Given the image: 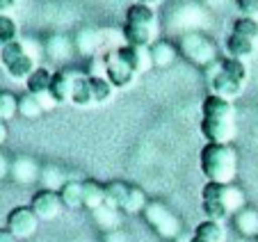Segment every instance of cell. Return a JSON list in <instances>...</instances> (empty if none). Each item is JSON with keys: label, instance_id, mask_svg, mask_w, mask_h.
<instances>
[{"label": "cell", "instance_id": "cell-1", "mask_svg": "<svg viewBox=\"0 0 258 242\" xmlns=\"http://www.w3.org/2000/svg\"><path fill=\"white\" fill-rule=\"evenodd\" d=\"M201 135L210 144H231L235 137V107L233 101L208 94L201 105Z\"/></svg>", "mask_w": 258, "mask_h": 242}, {"label": "cell", "instance_id": "cell-2", "mask_svg": "<svg viewBox=\"0 0 258 242\" xmlns=\"http://www.w3.org/2000/svg\"><path fill=\"white\" fill-rule=\"evenodd\" d=\"M201 201H204V213L213 222H224L231 215L240 213L242 208H247V199L244 192L238 185H219V183H206L201 190Z\"/></svg>", "mask_w": 258, "mask_h": 242}, {"label": "cell", "instance_id": "cell-3", "mask_svg": "<svg viewBox=\"0 0 258 242\" xmlns=\"http://www.w3.org/2000/svg\"><path fill=\"white\" fill-rule=\"evenodd\" d=\"M201 171L208 183L231 185L238 174V153L231 144H206L199 155Z\"/></svg>", "mask_w": 258, "mask_h": 242}, {"label": "cell", "instance_id": "cell-4", "mask_svg": "<svg viewBox=\"0 0 258 242\" xmlns=\"http://www.w3.org/2000/svg\"><path fill=\"white\" fill-rule=\"evenodd\" d=\"M158 16L153 7L149 5H135L128 7L126 23H123V39L128 46H142V48H151L158 41Z\"/></svg>", "mask_w": 258, "mask_h": 242}, {"label": "cell", "instance_id": "cell-5", "mask_svg": "<svg viewBox=\"0 0 258 242\" xmlns=\"http://www.w3.org/2000/svg\"><path fill=\"white\" fill-rule=\"evenodd\" d=\"M144 219L149 222V226L165 240H176L180 235V222L162 201H149L144 208Z\"/></svg>", "mask_w": 258, "mask_h": 242}, {"label": "cell", "instance_id": "cell-6", "mask_svg": "<svg viewBox=\"0 0 258 242\" xmlns=\"http://www.w3.org/2000/svg\"><path fill=\"white\" fill-rule=\"evenodd\" d=\"M180 53L185 55L190 62L199 67H210L217 62V50L215 44L201 32H187L180 37Z\"/></svg>", "mask_w": 258, "mask_h": 242}, {"label": "cell", "instance_id": "cell-7", "mask_svg": "<svg viewBox=\"0 0 258 242\" xmlns=\"http://www.w3.org/2000/svg\"><path fill=\"white\" fill-rule=\"evenodd\" d=\"M37 226H39V217L32 213L30 206H19L14 208L10 215H7V231L16 237V240H28L37 233Z\"/></svg>", "mask_w": 258, "mask_h": 242}, {"label": "cell", "instance_id": "cell-8", "mask_svg": "<svg viewBox=\"0 0 258 242\" xmlns=\"http://www.w3.org/2000/svg\"><path fill=\"white\" fill-rule=\"evenodd\" d=\"M30 208L39 217V222H53L64 210V204H62V199H59V192L39 190V192L32 197V201H30Z\"/></svg>", "mask_w": 258, "mask_h": 242}, {"label": "cell", "instance_id": "cell-9", "mask_svg": "<svg viewBox=\"0 0 258 242\" xmlns=\"http://www.w3.org/2000/svg\"><path fill=\"white\" fill-rule=\"evenodd\" d=\"M103 64H105V78L112 83L114 89H121V87H128V85L135 83L137 73L133 71L131 67H128L126 62L121 59V55L117 53V50H112V53H107L105 57H103Z\"/></svg>", "mask_w": 258, "mask_h": 242}, {"label": "cell", "instance_id": "cell-10", "mask_svg": "<svg viewBox=\"0 0 258 242\" xmlns=\"http://www.w3.org/2000/svg\"><path fill=\"white\" fill-rule=\"evenodd\" d=\"M10 176L16 180L19 185H32L39 180L41 176V167L37 165V160L30 155H19L10 167Z\"/></svg>", "mask_w": 258, "mask_h": 242}, {"label": "cell", "instance_id": "cell-11", "mask_svg": "<svg viewBox=\"0 0 258 242\" xmlns=\"http://www.w3.org/2000/svg\"><path fill=\"white\" fill-rule=\"evenodd\" d=\"M117 53L121 55V59L133 69V71L140 76V73H146L153 67V57H151V48H142V46H121L117 48Z\"/></svg>", "mask_w": 258, "mask_h": 242}, {"label": "cell", "instance_id": "cell-12", "mask_svg": "<svg viewBox=\"0 0 258 242\" xmlns=\"http://www.w3.org/2000/svg\"><path fill=\"white\" fill-rule=\"evenodd\" d=\"M73 80L76 73L73 71H55L53 80H50V98L55 103H71V92H73Z\"/></svg>", "mask_w": 258, "mask_h": 242}, {"label": "cell", "instance_id": "cell-13", "mask_svg": "<svg viewBox=\"0 0 258 242\" xmlns=\"http://www.w3.org/2000/svg\"><path fill=\"white\" fill-rule=\"evenodd\" d=\"M210 87H213V94H217V96L226 98V101H233V98H238L240 94H242L244 85L238 83L235 78L226 76V73L219 69V71L215 73V78L210 80Z\"/></svg>", "mask_w": 258, "mask_h": 242}, {"label": "cell", "instance_id": "cell-14", "mask_svg": "<svg viewBox=\"0 0 258 242\" xmlns=\"http://www.w3.org/2000/svg\"><path fill=\"white\" fill-rule=\"evenodd\" d=\"M59 199H62L64 208H71V210L85 208V185H83V180H67L64 188L59 190Z\"/></svg>", "mask_w": 258, "mask_h": 242}, {"label": "cell", "instance_id": "cell-15", "mask_svg": "<svg viewBox=\"0 0 258 242\" xmlns=\"http://www.w3.org/2000/svg\"><path fill=\"white\" fill-rule=\"evenodd\" d=\"M233 226L240 235L244 237H258V210L242 208L233 215Z\"/></svg>", "mask_w": 258, "mask_h": 242}, {"label": "cell", "instance_id": "cell-16", "mask_svg": "<svg viewBox=\"0 0 258 242\" xmlns=\"http://www.w3.org/2000/svg\"><path fill=\"white\" fill-rule=\"evenodd\" d=\"M44 50H46V55H50V57L55 59V62H64V59L71 57L73 41L69 37H64V34H53V37L44 44Z\"/></svg>", "mask_w": 258, "mask_h": 242}, {"label": "cell", "instance_id": "cell-17", "mask_svg": "<svg viewBox=\"0 0 258 242\" xmlns=\"http://www.w3.org/2000/svg\"><path fill=\"white\" fill-rule=\"evenodd\" d=\"M131 192V185L123 183V180H110L105 183V206L114 210H121L126 204V197Z\"/></svg>", "mask_w": 258, "mask_h": 242}, {"label": "cell", "instance_id": "cell-18", "mask_svg": "<svg viewBox=\"0 0 258 242\" xmlns=\"http://www.w3.org/2000/svg\"><path fill=\"white\" fill-rule=\"evenodd\" d=\"M71 103L80 107L94 105V96H92V87H89V76H78L73 80V92H71Z\"/></svg>", "mask_w": 258, "mask_h": 242}, {"label": "cell", "instance_id": "cell-19", "mask_svg": "<svg viewBox=\"0 0 258 242\" xmlns=\"http://www.w3.org/2000/svg\"><path fill=\"white\" fill-rule=\"evenodd\" d=\"M151 57H153V67L165 69L176 62L178 50H176V46L169 44V41H156V44L151 46Z\"/></svg>", "mask_w": 258, "mask_h": 242}, {"label": "cell", "instance_id": "cell-20", "mask_svg": "<svg viewBox=\"0 0 258 242\" xmlns=\"http://www.w3.org/2000/svg\"><path fill=\"white\" fill-rule=\"evenodd\" d=\"M195 237H199L201 242H226V231L219 222L206 219L195 228Z\"/></svg>", "mask_w": 258, "mask_h": 242}, {"label": "cell", "instance_id": "cell-21", "mask_svg": "<svg viewBox=\"0 0 258 242\" xmlns=\"http://www.w3.org/2000/svg\"><path fill=\"white\" fill-rule=\"evenodd\" d=\"M85 185V208L98 210L101 206H105V185L96 183V180H83Z\"/></svg>", "mask_w": 258, "mask_h": 242}, {"label": "cell", "instance_id": "cell-22", "mask_svg": "<svg viewBox=\"0 0 258 242\" xmlns=\"http://www.w3.org/2000/svg\"><path fill=\"white\" fill-rule=\"evenodd\" d=\"M50 80H53V73L48 71V69H37V71L30 76V80L25 85H28V92L34 94V96H46L50 89Z\"/></svg>", "mask_w": 258, "mask_h": 242}, {"label": "cell", "instance_id": "cell-23", "mask_svg": "<svg viewBox=\"0 0 258 242\" xmlns=\"http://www.w3.org/2000/svg\"><path fill=\"white\" fill-rule=\"evenodd\" d=\"M5 69H7V73H10L14 80H25V83H28L30 76H32V73L37 71L39 67H37V62H34V59L25 53L23 57H19L16 62H12L10 67H5Z\"/></svg>", "mask_w": 258, "mask_h": 242}, {"label": "cell", "instance_id": "cell-24", "mask_svg": "<svg viewBox=\"0 0 258 242\" xmlns=\"http://www.w3.org/2000/svg\"><path fill=\"white\" fill-rule=\"evenodd\" d=\"M253 48H256V41H249V39L238 37V34H233V32H231V37L226 39V50H229V55L235 59L249 57V55L253 53Z\"/></svg>", "mask_w": 258, "mask_h": 242}, {"label": "cell", "instance_id": "cell-25", "mask_svg": "<svg viewBox=\"0 0 258 242\" xmlns=\"http://www.w3.org/2000/svg\"><path fill=\"white\" fill-rule=\"evenodd\" d=\"M39 180L44 183V190H53V192H59V190L64 188V183H67V176H64V171L59 169V167L55 165H46L41 167V176Z\"/></svg>", "mask_w": 258, "mask_h": 242}, {"label": "cell", "instance_id": "cell-26", "mask_svg": "<svg viewBox=\"0 0 258 242\" xmlns=\"http://www.w3.org/2000/svg\"><path fill=\"white\" fill-rule=\"evenodd\" d=\"M89 87H92L94 103H105L112 98L114 87L105 76H89Z\"/></svg>", "mask_w": 258, "mask_h": 242}, {"label": "cell", "instance_id": "cell-27", "mask_svg": "<svg viewBox=\"0 0 258 242\" xmlns=\"http://www.w3.org/2000/svg\"><path fill=\"white\" fill-rule=\"evenodd\" d=\"M146 204H149V199H146L144 190L131 185V192H128L126 204H123L121 210H123V213H128V215H137V213H144Z\"/></svg>", "mask_w": 258, "mask_h": 242}, {"label": "cell", "instance_id": "cell-28", "mask_svg": "<svg viewBox=\"0 0 258 242\" xmlns=\"http://www.w3.org/2000/svg\"><path fill=\"white\" fill-rule=\"evenodd\" d=\"M44 112V105L34 94L25 92L23 96H19V114L25 116V119H37V116Z\"/></svg>", "mask_w": 258, "mask_h": 242}, {"label": "cell", "instance_id": "cell-29", "mask_svg": "<svg viewBox=\"0 0 258 242\" xmlns=\"http://www.w3.org/2000/svg\"><path fill=\"white\" fill-rule=\"evenodd\" d=\"M94 219H96V224L101 228H105L107 233L110 231H117L119 228V210L110 208V206H101L98 210H94Z\"/></svg>", "mask_w": 258, "mask_h": 242}, {"label": "cell", "instance_id": "cell-30", "mask_svg": "<svg viewBox=\"0 0 258 242\" xmlns=\"http://www.w3.org/2000/svg\"><path fill=\"white\" fill-rule=\"evenodd\" d=\"M219 69L226 73V76L235 78L238 83H247L249 78V71H247V64L242 62V59H235V57H224L222 62H219Z\"/></svg>", "mask_w": 258, "mask_h": 242}, {"label": "cell", "instance_id": "cell-31", "mask_svg": "<svg viewBox=\"0 0 258 242\" xmlns=\"http://www.w3.org/2000/svg\"><path fill=\"white\" fill-rule=\"evenodd\" d=\"M233 34L249 39V41H258V19H249V16L235 19L233 21Z\"/></svg>", "mask_w": 258, "mask_h": 242}, {"label": "cell", "instance_id": "cell-32", "mask_svg": "<svg viewBox=\"0 0 258 242\" xmlns=\"http://www.w3.org/2000/svg\"><path fill=\"white\" fill-rule=\"evenodd\" d=\"M19 39V25L12 16L0 14V48Z\"/></svg>", "mask_w": 258, "mask_h": 242}, {"label": "cell", "instance_id": "cell-33", "mask_svg": "<svg viewBox=\"0 0 258 242\" xmlns=\"http://www.w3.org/2000/svg\"><path fill=\"white\" fill-rule=\"evenodd\" d=\"M16 114H19V98L12 92H0V119L7 124Z\"/></svg>", "mask_w": 258, "mask_h": 242}, {"label": "cell", "instance_id": "cell-34", "mask_svg": "<svg viewBox=\"0 0 258 242\" xmlns=\"http://www.w3.org/2000/svg\"><path fill=\"white\" fill-rule=\"evenodd\" d=\"M240 14L249 19H258V0H235Z\"/></svg>", "mask_w": 258, "mask_h": 242}, {"label": "cell", "instance_id": "cell-35", "mask_svg": "<svg viewBox=\"0 0 258 242\" xmlns=\"http://www.w3.org/2000/svg\"><path fill=\"white\" fill-rule=\"evenodd\" d=\"M105 242H131V240H128V235H126V233H123V231H119V228H117V231H110V233H107Z\"/></svg>", "mask_w": 258, "mask_h": 242}, {"label": "cell", "instance_id": "cell-36", "mask_svg": "<svg viewBox=\"0 0 258 242\" xmlns=\"http://www.w3.org/2000/svg\"><path fill=\"white\" fill-rule=\"evenodd\" d=\"M16 7V0H0V14H7L10 16V12Z\"/></svg>", "mask_w": 258, "mask_h": 242}, {"label": "cell", "instance_id": "cell-37", "mask_svg": "<svg viewBox=\"0 0 258 242\" xmlns=\"http://www.w3.org/2000/svg\"><path fill=\"white\" fill-rule=\"evenodd\" d=\"M10 162H7V158H5V155H3V153H0V178H3V176H7V174H10Z\"/></svg>", "mask_w": 258, "mask_h": 242}, {"label": "cell", "instance_id": "cell-38", "mask_svg": "<svg viewBox=\"0 0 258 242\" xmlns=\"http://www.w3.org/2000/svg\"><path fill=\"white\" fill-rule=\"evenodd\" d=\"M0 242H19L7 228H0Z\"/></svg>", "mask_w": 258, "mask_h": 242}, {"label": "cell", "instance_id": "cell-39", "mask_svg": "<svg viewBox=\"0 0 258 242\" xmlns=\"http://www.w3.org/2000/svg\"><path fill=\"white\" fill-rule=\"evenodd\" d=\"M7 142V124L3 119H0V146Z\"/></svg>", "mask_w": 258, "mask_h": 242}, {"label": "cell", "instance_id": "cell-40", "mask_svg": "<svg viewBox=\"0 0 258 242\" xmlns=\"http://www.w3.org/2000/svg\"><path fill=\"white\" fill-rule=\"evenodd\" d=\"M174 242H192V237H190V235H183V233H180V235L176 237Z\"/></svg>", "mask_w": 258, "mask_h": 242}, {"label": "cell", "instance_id": "cell-41", "mask_svg": "<svg viewBox=\"0 0 258 242\" xmlns=\"http://www.w3.org/2000/svg\"><path fill=\"white\" fill-rule=\"evenodd\" d=\"M137 3H140V5H149V7H151V5H156L158 0H137Z\"/></svg>", "mask_w": 258, "mask_h": 242}, {"label": "cell", "instance_id": "cell-42", "mask_svg": "<svg viewBox=\"0 0 258 242\" xmlns=\"http://www.w3.org/2000/svg\"><path fill=\"white\" fill-rule=\"evenodd\" d=\"M192 242H201V240H199V237H195V235H192Z\"/></svg>", "mask_w": 258, "mask_h": 242}]
</instances>
